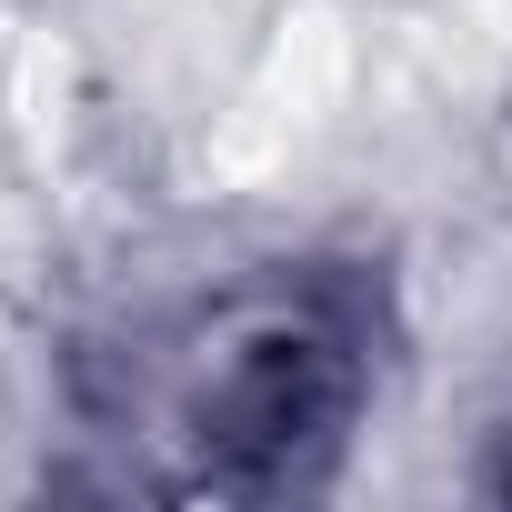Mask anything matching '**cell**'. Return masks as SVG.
<instances>
[{"instance_id":"6da1fadb","label":"cell","mask_w":512,"mask_h":512,"mask_svg":"<svg viewBox=\"0 0 512 512\" xmlns=\"http://www.w3.org/2000/svg\"><path fill=\"white\" fill-rule=\"evenodd\" d=\"M372 332L332 282H262L141 332L101 442L151 492H292L342 452Z\"/></svg>"}]
</instances>
